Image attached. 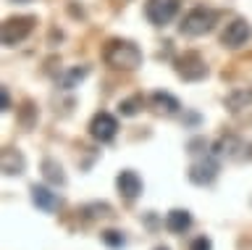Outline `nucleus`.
<instances>
[{"label": "nucleus", "instance_id": "a878e982", "mask_svg": "<svg viewBox=\"0 0 252 250\" xmlns=\"http://www.w3.org/2000/svg\"><path fill=\"white\" fill-rule=\"evenodd\" d=\"M145 221H147V226H155V221H158V218L153 216V211H150V214L145 216Z\"/></svg>", "mask_w": 252, "mask_h": 250}, {"label": "nucleus", "instance_id": "5701e85b", "mask_svg": "<svg viewBox=\"0 0 252 250\" xmlns=\"http://www.w3.org/2000/svg\"><path fill=\"white\" fill-rule=\"evenodd\" d=\"M205 147H208V140L205 137H192L187 143V153L189 155H205Z\"/></svg>", "mask_w": 252, "mask_h": 250}, {"label": "nucleus", "instance_id": "393cba45", "mask_svg": "<svg viewBox=\"0 0 252 250\" xmlns=\"http://www.w3.org/2000/svg\"><path fill=\"white\" fill-rule=\"evenodd\" d=\"M0 111H11V92H8V87L3 84V87H0Z\"/></svg>", "mask_w": 252, "mask_h": 250}, {"label": "nucleus", "instance_id": "1a4fd4ad", "mask_svg": "<svg viewBox=\"0 0 252 250\" xmlns=\"http://www.w3.org/2000/svg\"><path fill=\"white\" fill-rule=\"evenodd\" d=\"M29 198H32V206L37 211H42V214H55L61 206H63V198L58 192L53 190V184H32L29 187Z\"/></svg>", "mask_w": 252, "mask_h": 250}, {"label": "nucleus", "instance_id": "39448f33", "mask_svg": "<svg viewBox=\"0 0 252 250\" xmlns=\"http://www.w3.org/2000/svg\"><path fill=\"white\" fill-rule=\"evenodd\" d=\"M220 174V161L216 153H205V155H197L192 161V166L187 171V179L197 187H210L213 182L218 179Z\"/></svg>", "mask_w": 252, "mask_h": 250}, {"label": "nucleus", "instance_id": "f257e3e1", "mask_svg": "<svg viewBox=\"0 0 252 250\" xmlns=\"http://www.w3.org/2000/svg\"><path fill=\"white\" fill-rule=\"evenodd\" d=\"M102 61L116 71H134V69L142 66V50L137 48V42L113 37L102 48Z\"/></svg>", "mask_w": 252, "mask_h": 250}, {"label": "nucleus", "instance_id": "c85d7f7f", "mask_svg": "<svg viewBox=\"0 0 252 250\" xmlns=\"http://www.w3.org/2000/svg\"><path fill=\"white\" fill-rule=\"evenodd\" d=\"M250 206H252V200H250Z\"/></svg>", "mask_w": 252, "mask_h": 250}, {"label": "nucleus", "instance_id": "ddd939ff", "mask_svg": "<svg viewBox=\"0 0 252 250\" xmlns=\"http://www.w3.org/2000/svg\"><path fill=\"white\" fill-rule=\"evenodd\" d=\"M252 106V84H242V87H234L228 95L223 98V108L231 116L236 113H242L244 108H250Z\"/></svg>", "mask_w": 252, "mask_h": 250}, {"label": "nucleus", "instance_id": "aec40b11", "mask_svg": "<svg viewBox=\"0 0 252 250\" xmlns=\"http://www.w3.org/2000/svg\"><path fill=\"white\" fill-rule=\"evenodd\" d=\"M37 119H39V113H37V106L32 103V100H24L21 103V108H19V124L24 129H32L37 124Z\"/></svg>", "mask_w": 252, "mask_h": 250}, {"label": "nucleus", "instance_id": "dca6fc26", "mask_svg": "<svg viewBox=\"0 0 252 250\" xmlns=\"http://www.w3.org/2000/svg\"><path fill=\"white\" fill-rule=\"evenodd\" d=\"M39 171H42V179L47 184H53V187H66L68 182V177H66V171H63V166L55 158H42V163H39Z\"/></svg>", "mask_w": 252, "mask_h": 250}, {"label": "nucleus", "instance_id": "f8f14e48", "mask_svg": "<svg viewBox=\"0 0 252 250\" xmlns=\"http://www.w3.org/2000/svg\"><path fill=\"white\" fill-rule=\"evenodd\" d=\"M150 108L160 116H176V113H181V100L165 90H155L150 95Z\"/></svg>", "mask_w": 252, "mask_h": 250}, {"label": "nucleus", "instance_id": "412c9836", "mask_svg": "<svg viewBox=\"0 0 252 250\" xmlns=\"http://www.w3.org/2000/svg\"><path fill=\"white\" fill-rule=\"evenodd\" d=\"M82 214L87 218H105V216H113V208H110V203H87Z\"/></svg>", "mask_w": 252, "mask_h": 250}, {"label": "nucleus", "instance_id": "f3484780", "mask_svg": "<svg viewBox=\"0 0 252 250\" xmlns=\"http://www.w3.org/2000/svg\"><path fill=\"white\" fill-rule=\"evenodd\" d=\"M90 71L92 69L87 66V64H82V66H71V69H66V71L61 74V79H58V87L61 90H74V87H79L87 76H90Z\"/></svg>", "mask_w": 252, "mask_h": 250}, {"label": "nucleus", "instance_id": "4468645a", "mask_svg": "<svg viewBox=\"0 0 252 250\" xmlns=\"http://www.w3.org/2000/svg\"><path fill=\"white\" fill-rule=\"evenodd\" d=\"M0 169H3L5 177H21L27 171V155L19 147H5L3 155H0Z\"/></svg>", "mask_w": 252, "mask_h": 250}, {"label": "nucleus", "instance_id": "f03ea898", "mask_svg": "<svg viewBox=\"0 0 252 250\" xmlns=\"http://www.w3.org/2000/svg\"><path fill=\"white\" fill-rule=\"evenodd\" d=\"M216 21H218V13L213 8H205V5H197V8L187 11L179 21V35L184 37H202V35H210L216 29Z\"/></svg>", "mask_w": 252, "mask_h": 250}, {"label": "nucleus", "instance_id": "bb28decb", "mask_svg": "<svg viewBox=\"0 0 252 250\" xmlns=\"http://www.w3.org/2000/svg\"><path fill=\"white\" fill-rule=\"evenodd\" d=\"M153 250H171L168 245H158V248H153Z\"/></svg>", "mask_w": 252, "mask_h": 250}, {"label": "nucleus", "instance_id": "9d476101", "mask_svg": "<svg viewBox=\"0 0 252 250\" xmlns=\"http://www.w3.org/2000/svg\"><path fill=\"white\" fill-rule=\"evenodd\" d=\"M116 135H118V121L113 113L100 111L92 116V121H90V137L92 140H97L100 145H108L116 140Z\"/></svg>", "mask_w": 252, "mask_h": 250}, {"label": "nucleus", "instance_id": "20e7f679", "mask_svg": "<svg viewBox=\"0 0 252 250\" xmlns=\"http://www.w3.org/2000/svg\"><path fill=\"white\" fill-rule=\"evenodd\" d=\"M210 147H213V153H216L218 158H226L231 163H247V161H252V143H250V140H244V137L223 135V137H218Z\"/></svg>", "mask_w": 252, "mask_h": 250}, {"label": "nucleus", "instance_id": "4be33fe9", "mask_svg": "<svg viewBox=\"0 0 252 250\" xmlns=\"http://www.w3.org/2000/svg\"><path fill=\"white\" fill-rule=\"evenodd\" d=\"M181 124H184V129H197V127L202 124V113H197V111H187V108H184Z\"/></svg>", "mask_w": 252, "mask_h": 250}, {"label": "nucleus", "instance_id": "6e6552de", "mask_svg": "<svg viewBox=\"0 0 252 250\" xmlns=\"http://www.w3.org/2000/svg\"><path fill=\"white\" fill-rule=\"evenodd\" d=\"M250 37H252V24L247 19L236 16L234 21H228L226 29L220 32V45L228 48V50H239L250 42Z\"/></svg>", "mask_w": 252, "mask_h": 250}, {"label": "nucleus", "instance_id": "423d86ee", "mask_svg": "<svg viewBox=\"0 0 252 250\" xmlns=\"http://www.w3.org/2000/svg\"><path fill=\"white\" fill-rule=\"evenodd\" d=\"M37 27V16H11L3 21V29H0V37H3L5 48H16L21 45L27 37L34 32Z\"/></svg>", "mask_w": 252, "mask_h": 250}, {"label": "nucleus", "instance_id": "0eeeda50", "mask_svg": "<svg viewBox=\"0 0 252 250\" xmlns=\"http://www.w3.org/2000/svg\"><path fill=\"white\" fill-rule=\"evenodd\" d=\"M181 8V0H147L145 3V19L153 27H168Z\"/></svg>", "mask_w": 252, "mask_h": 250}, {"label": "nucleus", "instance_id": "6ab92c4d", "mask_svg": "<svg viewBox=\"0 0 252 250\" xmlns=\"http://www.w3.org/2000/svg\"><path fill=\"white\" fill-rule=\"evenodd\" d=\"M142 95H131V98H124V100H118V113L124 116V119H134L139 111H142Z\"/></svg>", "mask_w": 252, "mask_h": 250}, {"label": "nucleus", "instance_id": "2eb2a0df", "mask_svg": "<svg viewBox=\"0 0 252 250\" xmlns=\"http://www.w3.org/2000/svg\"><path fill=\"white\" fill-rule=\"evenodd\" d=\"M192 224H194V216L189 214L187 208H173V211H168V214H165V218H163V226H165L171 234H184V232L192 229Z\"/></svg>", "mask_w": 252, "mask_h": 250}, {"label": "nucleus", "instance_id": "7ed1b4c3", "mask_svg": "<svg viewBox=\"0 0 252 250\" xmlns=\"http://www.w3.org/2000/svg\"><path fill=\"white\" fill-rule=\"evenodd\" d=\"M173 69H176V76L181 82H189V84H194V82H205L210 76V66H208V61H205L197 50H187V53H181V56L173 61Z\"/></svg>", "mask_w": 252, "mask_h": 250}, {"label": "nucleus", "instance_id": "b1692460", "mask_svg": "<svg viewBox=\"0 0 252 250\" xmlns=\"http://www.w3.org/2000/svg\"><path fill=\"white\" fill-rule=\"evenodd\" d=\"M189 250H213V240L210 237H194L192 242H189Z\"/></svg>", "mask_w": 252, "mask_h": 250}, {"label": "nucleus", "instance_id": "9b49d317", "mask_svg": "<svg viewBox=\"0 0 252 250\" xmlns=\"http://www.w3.org/2000/svg\"><path fill=\"white\" fill-rule=\"evenodd\" d=\"M116 190L124 200H137L142 195V190H145V184H142V177L134 169H124L116 177Z\"/></svg>", "mask_w": 252, "mask_h": 250}, {"label": "nucleus", "instance_id": "cd10ccee", "mask_svg": "<svg viewBox=\"0 0 252 250\" xmlns=\"http://www.w3.org/2000/svg\"><path fill=\"white\" fill-rule=\"evenodd\" d=\"M11 3H32V0H11Z\"/></svg>", "mask_w": 252, "mask_h": 250}, {"label": "nucleus", "instance_id": "a211bd4d", "mask_svg": "<svg viewBox=\"0 0 252 250\" xmlns=\"http://www.w3.org/2000/svg\"><path fill=\"white\" fill-rule=\"evenodd\" d=\"M100 242L108 250H124L126 248V234L121 229H105V232H100Z\"/></svg>", "mask_w": 252, "mask_h": 250}]
</instances>
